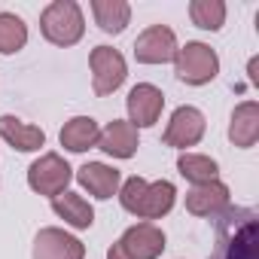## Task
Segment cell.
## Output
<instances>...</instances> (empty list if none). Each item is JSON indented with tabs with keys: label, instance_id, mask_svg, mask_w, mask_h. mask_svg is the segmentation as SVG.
<instances>
[{
	"label": "cell",
	"instance_id": "cell-1",
	"mask_svg": "<svg viewBox=\"0 0 259 259\" xmlns=\"http://www.w3.org/2000/svg\"><path fill=\"white\" fill-rule=\"evenodd\" d=\"M174 183L168 180H159V183H147L141 177H132L122 183V192H119V201L128 213H135L141 220H159L165 217L171 207H174Z\"/></svg>",
	"mask_w": 259,
	"mask_h": 259
},
{
	"label": "cell",
	"instance_id": "cell-2",
	"mask_svg": "<svg viewBox=\"0 0 259 259\" xmlns=\"http://www.w3.org/2000/svg\"><path fill=\"white\" fill-rule=\"evenodd\" d=\"M40 31L55 46H73L85 31L82 10L73 4V0H55V4H49L43 10V16H40Z\"/></svg>",
	"mask_w": 259,
	"mask_h": 259
},
{
	"label": "cell",
	"instance_id": "cell-3",
	"mask_svg": "<svg viewBox=\"0 0 259 259\" xmlns=\"http://www.w3.org/2000/svg\"><path fill=\"white\" fill-rule=\"evenodd\" d=\"M162 250L165 232L153 223H138L107 250V259H156L162 256Z\"/></svg>",
	"mask_w": 259,
	"mask_h": 259
},
{
	"label": "cell",
	"instance_id": "cell-4",
	"mask_svg": "<svg viewBox=\"0 0 259 259\" xmlns=\"http://www.w3.org/2000/svg\"><path fill=\"white\" fill-rule=\"evenodd\" d=\"M174 67L177 76L189 85H204L220 73V58L210 46L204 43H186L183 49H177L174 55Z\"/></svg>",
	"mask_w": 259,
	"mask_h": 259
},
{
	"label": "cell",
	"instance_id": "cell-5",
	"mask_svg": "<svg viewBox=\"0 0 259 259\" xmlns=\"http://www.w3.org/2000/svg\"><path fill=\"white\" fill-rule=\"evenodd\" d=\"M70 177H73V171H70V165H67L58 153H46V156H40V159L28 168V183H31V189L40 192V195H52V198L64 192V186L70 183Z\"/></svg>",
	"mask_w": 259,
	"mask_h": 259
},
{
	"label": "cell",
	"instance_id": "cell-6",
	"mask_svg": "<svg viewBox=\"0 0 259 259\" xmlns=\"http://www.w3.org/2000/svg\"><path fill=\"white\" fill-rule=\"evenodd\" d=\"M89 64H92V76H95V95H101V98L116 92L128 76L125 58L110 46H95L89 55Z\"/></svg>",
	"mask_w": 259,
	"mask_h": 259
},
{
	"label": "cell",
	"instance_id": "cell-7",
	"mask_svg": "<svg viewBox=\"0 0 259 259\" xmlns=\"http://www.w3.org/2000/svg\"><path fill=\"white\" fill-rule=\"evenodd\" d=\"M204 138V116L201 110L195 107H177L168 128H165V147H177V150H186V147H195L198 141Z\"/></svg>",
	"mask_w": 259,
	"mask_h": 259
},
{
	"label": "cell",
	"instance_id": "cell-8",
	"mask_svg": "<svg viewBox=\"0 0 259 259\" xmlns=\"http://www.w3.org/2000/svg\"><path fill=\"white\" fill-rule=\"evenodd\" d=\"M174 55H177V37L165 25H153L135 40V58L141 64H165Z\"/></svg>",
	"mask_w": 259,
	"mask_h": 259
},
{
	"label": "cell",
	"instance_id": "cell-9",
	"mask_svg": "<svg viewBox=\"0 0 259 259\" xmlns=\"http://www.w3.org/2000/svg\"><path fill=\"white\" fill-rule=\"evenodd\" d=\"M34 259H85V247L64 229L49 226L40 229V235L34 238Z\"/></svg>",
	"mask_w": 259,
	"mask_h": 259
},
{
	"label": "cell",
	"instance_id": "cell-10",
	"mask_svg": "<svg viewBox=\"0 0 259 259\" xmlns=\"http://www.w3.org/2000/svg\"><path fill=\"white\" fill-rule=\"evenodd\" d=\"M162 107H165V95L150 82H141L128 92V116H132L135 128L156 125L159 116H162Z\"/></svg>",
	"mask_w": 259,
	"mask_h": 259
},
{
	"label": "cell",
	"instance_id": "cell-11",
	"mask_svg": "<svg viewBox=\"0 0 259 259\" xmlns=\"http://www.w3.org/2000/svg\"><path fill=\"white\" fill-rule=\"evenodd\" d=\"M98 147L116 159H132L138 153V128L125 119H113L98 135Z\"/></svg>",
	"mask_w": 259,
	"mask_h": 259
},
{
	"label": "cell",
	"instance_id": "cell-12",
	"mask_svg": "<svg viewBox=\"0 0 259 259\" xmlns=\"http://www.w3.org/2000/svg\"><path fill=\"white\" fill-rule=\"evenodd\" d=\"M259 138V104L256 101H244L235 107L232 122H229V141L241 150L253 147Z\"/></svg>",
	"mask_w": 259,
	"mask_h": 259
},
{
	"label": "cell",
	"instance_id": "cell-13",
	"mask_svg": "<svg viewBox=\"0 0 259 259\" xmlns=\"http://www.w3.org/2000/svg\"><path fill=\"white\" fill-rule=\"evenodd\" d=\"M76 180L82 189H89L95 198H113L119 189V171L104 162H85L76 171Z\"/></svg>",
	"mask_w": 259,
	"mask_h": 259
},
{
	"label": "cell",
	"instance_id": "cell-14",
	"mask_svg": "<svg viewBox=\"0 0 259 259\" xmlns=\"http://www.w3.org/2000/svg\"><path fill=\"white\" fill-rule=\"evenodd\" d=\"M0 138H4L10 147H16L19 153H34L46 144V135L37 125H28L16 116H0Z\"/></svg>",
	"mask_w": 259,
	"mask_h": 259
},
{
	"label": "cell",
	"instance_id": "cell-15",
	"mask_svg": "<svg viewBox=\"0 0 259 259\" xmlns=\"http://www.w3.org/2000/svg\"><path fill=\"white\" fill-rule=\"evenodd\" d=\"M226 204H229V189H226L220 180L201 183V186H195L192 192H186V210H189L192 217H213V213H220Z\"/></svg>",
	"mask_w": 259,
	"mask_h": 259
},
{
	"label": "cell",
	"instance_id": "cell-16",
	"mask_svg": "<svg viewBox=\"0 0 259 259\" xmlns=\"http://www.w3.org/2000/svg\"><path fill=\"white\" fill-rule=\"evenodd\" d=\"M98 135H101V128L92 116H73L61 128V147L70 153H85V150L98 147Z\"/></svg>",
	"mask_w": 259,
	"mask_h": 259
},
{
	"label": "cell",
	"instance_id": "cell-17",
	"mask_svg": "<svg viewBox=\"0 0 259 259\" xmlns=\"http://www.w3.org/2000/svg\"><path fill=\"white\" fill-rule=\"evenodd\" d=\"M52 210H55L67 226H73V229H89V226L95 223L92 204H89L82 195H76V192H61V195H55V198H52Z\"/></svg>",
	"mask_w": 259,
	"mask_h": 259
},
{
	"label": "cell",
	"instance_id": "cell-18",
	"mask_svg": "<svg viewBox=\"0 0 259 259\" xmlns=\"http://www.w3.org/2000/svg\"><path fill=\"white\" fill-rule=\"evenodd\" d=\"M92 13L98 28L107 34H122L128 19H132V7L125 0H92Z\"/></svg>",
	"mask_w": 259,
	"mask_h": 259
},
{
	"label": "cell",
	"instance_id": "cell-19",
	"mask_svg": "<svg viewBox=\"0 0 259 259\" xmlns=\"http://www.w3.org/2000/svg\"><path fill=\"white\" fill-rule=\"evenodd\" d=\"M177 171H180L189 183H195V186H201V183H213L217 174H220V168H217L213 159H207V156H195V153H183L180 162H177Z\"/></svg>",
	"mask_w": 259,
	"mask_h": 259
},
{
	"label": "cell",
	"instance_id": "cell-20",
	"mask_svg": "<svg viewBox=\"0 0 259 259\" xmlns=\"http://www.w3.org/2000/svg\"><path fill=\"white\" fill-rule=\"evenodd\" d=\"M192 25L201 31H220L226 22V4L223 0H192L189 4Z\"/></svg>",
	"mask_w": 259,
	"mask_h": 259
},
{
	"label": "cell",
	"instance_id": "cell-21",
	"mask_svg": "<svg viewBox=\"0 0 259 259\" xmlns=\"http://www.w3.org/2000/svg\"><path fill=\"white\" fill-rule=\"evenodd\" d=\"M25 43H28V25L13 13H0V52L13 55Z\"/></svg>",
	"mask_w": 259,
	"mask_h": 259
},
{
	"label": "cell",
	"instance_id": "cell-22",
	"mask_svg": "<svg viewBox=\"0 0 259 259\" xmlns=\"http://www.w3.org/2000/svg\"><path fill=\"white\" fill-rule=\"evenodd\" d=\"M226 259H256V220H247L229 241Z\"/></svg>",
	"mask_w": 259,
	"mask_h": 259
}]
</instances>
